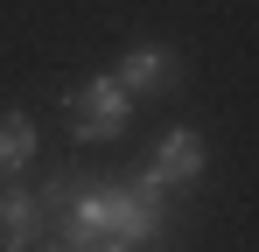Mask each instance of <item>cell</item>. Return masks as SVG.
<instances>
[{
	"label": "cell",
	"instance_id": "cell-5",
	"mask_svg": "<svg viewBox=\"0 0 259 252\" xmlns=\"http://www.w3.org/2000/svg\"><path fill=\"white\" fill-rule=\"evenodd\" d=\"M35 154H42L35 112L7 105V112H0V182H35Z\"/></svg>",
	"mask_w": 259,
	"mask_h": 252
},
{
	"label": "cell",
	"instance_id": "cell-6",
	"mask_svg": "<svg viewBox=\"0 0 259 252\" xmlns=\"http://www.w3.org/2000/svg\"><path fill=\"white\" fill-rule=\"evenodd\" d=\"M70 252H133L126 238H91V245H70Z\"/></svg>",
	"mask_w": 259,
	"mask_h": 252
},
{
	"label": "cell",
	"instance_id": "cell-2",
	"mask_svg": "<svg viewBox=\"0 0 259 252\" xmlns=\"http://www.w3.org/2000/svg\"><path fill=\"white\" fill-rule=\"evenodd\" d=\"M112 77H119V91H126L133 105H168L175 91H182V77H189V63H182V49L161 35L133 42L126 56L112 63Z\"/></svg>",
	"mask_w": 259,
	"mask_h": 252
},
{
	"label": "cell",
	"instance_id": "cell-1",
	"mask_svg": "<svg viewBox=\"0 0 259 252\" xmlns=\"http://www.w3.org/2000/svg\"><path fill=\"white\" fill-rule=\"evenodd\" d=\"M63 126H70V147L84 154V147H119L126 140V126H133V105L126 91H119V77L112 70H91V77H77V84H63Z\"/></svg>",
	"mask_w": 259,
	"mask_h": 252
},
{
	"label": "cell",
	"instance_id": "cell-4",
	"mask_svg": "<svg viewBox=\"0 0 259 252\" xmlns=\"http://www.w3.org/2000/svg\"><path fill=\"white\" fill-rule=\"evenodd\" d=\"M49 238V217L35 203V182H0V252H35Z\"/></svg>",
	"mask_w": 259,
	"mask_h": 252
},
{
	"label": "cell",
	"instance_id": "cell-7",
	"mask_svg": "<svg viewBox=\"0 0 259 252\" xmlns=\"http://www.w3.org/2000/svg\"><path fill=\"white\" fill-rule=\"evenodd\" d=\"M35 252H70V245H56V238H42V245H35Z\"/></svg>",
	"mask_w": 259,
	"mask_h": 252
},
{
	"label": "cell",
	"instance_id": "cell-3",
	"mask_svg": "<svg viewBox=\"0 0 259 252\" xmlns=\"http://www.w3.org/2000/svg\"><path fill=\"white\" fill-rule=\"evenodd\" d=\"M147 168H154L168 189H182V196H189V189L210 175V140H203V126H168V133H154Z\"/></svg>",
	"mask_w": 259,
	"mask_h": 252
}]
</instances>
